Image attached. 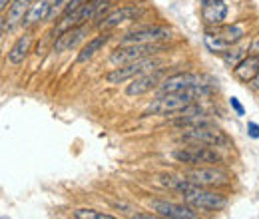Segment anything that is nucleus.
I'll use <instances>...</instances> for the list:
<instances>
[{"mask_svg": "<svg viewBox=\"0 0 259 219\" xmlns=\"http://www.w3.org/2000/svg\"><path fill=\"white\" fill-rule=\"evenodd\" d=\"M211 92L205 84H195L192 88H188V90H184V92H176V94H162L158 96L152 104H148V108H146V112H144V116H148V114H154V116H163V118H167L169 114H174V112H178V110H182V108H186L188 104H194L195 100H199L201 96H207Z\"/></svg>", "mask_w": 259, "mask_h": 219, "instance_id": "1", "label": "nucleus"}, {"mask_svg": "<svg viewBox=\"0 0 259 219\" xmlns=\"http://www.w3.org/2000/svg\"><path fill=\"white\" fill-rule=\"evenodd\" d=\"M176 191L182 193L184 201L188 205H192L195 209H207V211H220L227 205V197L224 193H218V191H209V189L201 188V186H195L192 182H188L186 178L180 180Z\"/></svg>", "mask_w": 259, "mask_h": 219, "instance_id": "2", "label": "nucleus"}, {"mask_svg": "<svg viewBox=\"0 0 259 219\" xmlns=\"http://www.w3.org/2000/svg\"><path fill=\"white\" fill-rule=\"evenodd\" d=\"M160 52H165V46L160 42H138V44H120L112 56H110V62L112 64H128L136 62V60H144V58H152Z\"/></svg>", "mask_w": 259, "mask_h": 219, "instance_id": "3", "label": "nucleus"}, {"mask_svg": "<svg viewBox=\"0 0 259 219\" xmlns=\"http://www.w3.org/2000/svg\"><path fill=\"white\" fill-rule=\"evenodd\" d=\"M108 2H110V0H88V2H84L80 8H76L74 12L64 14V18L60 20V24L54 28V36L62 34V32L68 30V28H74V26H78V24H86V20H92V18L100 16V14L104 12V8L108 6Z\"/></svg>", "mask_w": 259, "mask_h": 219, "instance_id": "4", "label": "nucleus"}, {"mask_svg": "<svg viewBox=\"0 0 259 219\" xmlns=\"http://www.w3.org/2000/svg\"><path fill=\"white\" fill-rule=\"evenodd\" d=\"M162 66L160 60H154V58H144V60H136V62L122 64L120 68H114L112 72H108L104 76V80L108 84H124L128 80H134L136 76L144 74V72H150V70H158Z\"/></svg>", "mask_w": 259, "mask_h": 219, "instance_id": "5", "label": "nucleus"}, {"mask_svg": "<svg viewBox=\"0 0 259 219\" xmlns=\"http://www.w3.org/2000/svg\"><path fill=\"white\" fill-rule=\"evenodd\" d=\"M182 142L186 144H199V146H213V148H224L229 144L227 136L213 127V125H197V127H188L182 136H180Z\"/></svg>", "mask_w": 259, "mask_h": 219, "instance_id": "6", "label": "nucleus"}, {"mask_svg": "<svg viewBox=\"0 0 259 219\" xmlns=\"http://www.w3.org/2000/svg\"><path fill=\"white\" fill-rule=\"evenodd\" d=\"M184 178L201 188H220L229 184V176L220 167H192L184 171Z\"/></svg>", "mask_w": 259, "mask_h": 219, "instance_id": "7", "label": "nucleus"}, {"mask_svg": "<svg viewBox=\"0 0 259 219\" xmlns=\"http://www.w3.org/2000/svg\"><path fill=\"white\" fill-rule=\"evenodd\" d=\"M171 157L180 163H220L222 156L213 150V146H199L194 144L192 148L174 150Z\"/></svg>", "mask_w": 259, "mask_h": 219, "instance_id": "8", "label": "nucleus"}, {"mask_svg": "<svg viewBox=\"0 0 259 219\" xmlns=\"http://www.w3.org/2000/svg\"><path fill=\"white\" fill-rule=\"evenodd\" d=\"M150 209L156 211L160 217L167 219H195V213L192 205H182V203H174V201H165V199H152L150 201Z\"/></svg>", "mask_w": 259, "mask_h": 219, "instance_id": "9", "label": "nucleus"}, {"mask_svg": "<svg viewBox=\"0 0 259 219\" xmlns=\"http://www.w3.org/2000/svg\"><path fill=\"white\" fill-rule=\"evenodd\" d=\"M169 28L165 26H146V28H136L122 36L120 44H138V42H160L169 38Z\"/></svg>", "mask_w": 259, "mask_h": 219, "instance_id": "10", "label": "nucleus"}, {"mask_svg": "<svg viewBox=\"0 0 259 219\" xmlns=\"http://www.w3.org/2000/svg\"><path fill=\"white\" fill-rule=\"evenodd\" d=\"M199 76L190 74V72H182V74H174L162 80V84L158 86V92L162 94H176V92H184L188 88H192L195 84H199Z\"/></svg>", "mask_w": 259, "mask_h": 219, "instance_id": "11", "label": "nucleus"}, {"mask_svg": "<svg viewBox=\"0 0 259 219\" xmlns=\"http://www.w3.org/2000/svg\"><path fill=\"white\" fill-rule=\"evenodd\" d=\"M162 68H158L156 72H144V74L136 76L126 86V96H142L154 90L156 86L162 84Z\"/></svg>", "mask_w": 259, "mask_h": 219, "instance_id": "12", "label": "nucleus"}, {"mask_svg": "<svg viewBox=\"0 0 259 219\" xmlns=\"http://www.w3.org/2000/svg\"><path fill=\"white\" fill-rule=\"evenodd\" d=\"M88 32H90V28L86 24H78L74 28H68L62 34H58V38L54 42V52H64L70 48H76L88 36Z\"/></svg>", "mask_w": 259, "mask_h": 219, "instance_id": "13", "label": "nucleus"}, {"mask_svg": "<svg viewBox=\"0 0 259 219\" xmlns=\"http://www.w3.org/2000/svg\"><path fill=\"white\" fill-rule=\"evenodd\" d=\"M142 12H144L142 8H136V6H124V8H120V10L112 12V14H108V16H106L102 22H98V28H102V30L116 28V26H120L122 22L136 20V18H138Z\"/></svg>", "mask_w": 259, "mask_h": 219, "instance_id": "14", "label": "nucleus"}, {"mask_svg": "<svg viewBox=\"0 0 259 219\" xmlns=\"http://www.w3.org/2000/svg\"><path fill=\"white\" fill-rule=\"evenodd\" d=\"M34 0H12V4L8 6V16L2 18V30L6 32V28L10 30L14 24L22 22L24 14L28 12V8L32 6Z\"/></svg>", "mask_w": 259, "mask_h": 219, "instance_id": "15", "label": "nucleus"}, {"mask_svg": "<svg viewBox=\"0 0 259 219\" xmlns=\"http://www.w3.org/2000/svg\"><path fill=\"white\" fill-rule=\"evenodd\" d=\"M201 16H203L205 24H209V26H220V24H224V20L227 18L226 0H215V2H211V4L201 6Z\"/></svg>", "mask_w": 259, "mask_h": 219, "instance_id": "16", "label": "nucleus"}, {"mask_svg": "<svg viewBox=\"0 0 259 219\" xmlns=\"http://www.w3.org/2000/svg\"><path fill=\"white\" fill-rule=\"evenodd\" d=\"M50 8H52V2L50 0H34L32 6L28 8V12L24 14V18H22L20 24L24 28H28V26L38 24L40 20H46L48 14H50Z\"/></svg>", "mask_w": 259, "mask_h": 219, "instance_id": "17", "label": "nucleus"}, {"mask_svg": "<svg viewBox=\"0 0 259 219\" xmlns=\"http://www.w3.org/2000/svg\"><path fill=\"white\" fill-rule=\"evenodd\" d=\"M257 72H259V56H253V54L245 56L241 62L233 68V74L241 82H251L257 76Z\"/></svg>", "mask_w": 259, "mask_h": 219, "instance_id": "18", "label": "nucleus"}, {"mask_svg": "<svg viewBox=\"0 0 259 219\" xmlns=\"http://www.w3.org/2000/svg\"><path fill=\"white\" fill-rule=\"evenodd\" d=\"M30 44H32V36H28V34L20 36V38L14 42V46L8 50V62L10 64L24 62V58H26L28 52H30Z\"/></svg>", "mask_w": 259, "mask_h": 219, "instance_id": "19", "label": "nucleus"}, {"mask_svg": "<svg viewBox=\"0 0 259 219\" xmlns=\"http://www.w3.org/2000/svg\"><path fill=\"white\" fill-rule=\"evenodd\" d=\"M108 40H110V36L108 34H100V36H96V38H92L82 50H80V54H78V64H84V62H88L90 58H94L96 56V52H100L106 44H108Z\"/></svg>", "mask_w": 259, "mask_h": 219, "instance_id": "20", "label": "nucleus"}, {"mask_svg": "<svg viewBox=\"0 0 259 219\" xmlns=\"http://www.w3.org/2000/svg\"><path fill=\"white\" fill-rule=\"evenodd\" d=\"M215 34H220L222 40L231 48L233 44H237V42L243 38V28L237 26V24H231V26H226V28H222V30H215Z\"/></svg>", "mask_w": 259, "mask_h": 219, "instance_id": "21", "label": "nucleus"}, {"mask_svg": "<svg viewBox=\"0 0 259 219\" xmlns=\"http://www.w3.org/2000/svg\"><path fill=\"white\" fill-rule=\"evenodd\" d=\"M203 44H205V48H207L209 52H213V54H224L227 48H229L226 42L222 40V36L215 34V32H207V34L203 36Z\"/></svg>", "mask_w": 259, "mask_h": 219, "instance_id": "22", "label": "nucleus"}, {"mask_svg": "<svg viewBox=\"0 0 259 219\" xmlns=\"http://www.w3.org/2000/svg\"><path fill=\"white\" fill-rule=\"evenodd\" d=\"M243 58H245V50H241V48H235V50H229L227 48L226 52H224V62L227 66H231V68H235Z\"/></svg>", "mask_w": 259, "mask_h": 219, "instance_id": "23", "label": "nucleus"}, {"mask_svg": "<svg viewBox=\"0 0 259 219\" xmlns=\"http://www.w3.org/2000/svg\"><path fill=\"white\" fill-rule=\"evenodd\" d=\"M76 219H114V215L110 213H100L96 209H76L74 211Z\"/></svg>", "mask_w": 259, "mask_h": 219, "instance_id": "24", "label": "nucleus"}, {"mask_svg": "<svg viewBox=\"0 0 259 219\" xmlns=\"http://www.w3.org/2000/svg\"><path fill=\"white\" fill-rule=\"evenodd\" d=\"M180 180H182V178H176V176H171V173H162V176H160V184H162L163 188H169V189L178 188Z\"/></svg>", "mask_w": 259, "mask_h": 219, "instance_id": "25", "label": "nucleus"}, {"mask_svg": "<svg viewBox=\"0 0 259 219\" xmlns=\"http://www.w3.org/2000/svg\"><path fill=\"white\" fill-rule=\"evenodd\" d=\"M70 0H54L52 2V8H50V14H48V18H54L58 12H64L66 4H68Z\"/></svg>", "mask_w": 259, "mask_h": 219, "instance_id": "26", "label": "nucleus"}, {"mask_svg": "<svg viewBox=\"0 0 259 219\" xmlns=\"http://www.w3.org/2000/svg\"><path fill=\"white\" fill-rule=\"evenodd\" d=\"M84 2H88V0H70V2L66 4L64 14H68V12H74V10H76V8H80Z\"/></svg>", "mask_w": 259, "mask_h": 219, "instance_id": "27", "label": "nucleus"}, {"mask_svg": "<svg viewBox=\"0 0 259 219\" xmlns=\"http://www.w3.org/2000/svg\"><path fill=\"white\" fill-rule=\"evenodd\" d=\"M229 104H231V108L235 110V114H237V116H243V114H245V112H243V106L239 104V100H237V98H229Z\"/></svg>", "mask_w": 259, "mask_h": 219, "instance_id": "28", "label": "nucleus"}, {"mask_svg": "<svg viewBox=\"0 0 259 219\" xmlns=\"http://www.w3.org/2000/svg\"><path fill=\"white\" fill-rule=\"evenodd\" d=\"M247 129H249V136L253 138V140H259V125L255 122H249L247 124Z\"/></svg>", "mask_w": 259, "mask_h": 219, "instance_id": "29", "label": "nucleus"}, {"mask_svg": "<svg viewBox=\"0 0 259 219\" xmlns=\"http://www.w3.org/2000/svg\"><path fill=\"white\" fill-rule=\"evenodd\" d=\"M249 54H253V56H259V38H255L253 40V44L249 46V50H247Z\"/></svg>", "mask_w": 259, "mask_h": 219, "instance_id": "30", "label": "nucleus"}, {"mask_svg": "<svg viewBox=\"0 0 259 219\" xmlns=\"http://www.w3.org/2000/svg\"><path fill=\"white\" fill-rule=\"evenodd\" d=\"M249 84H251V88H253V90H259V72H257V76H255Z\"/></svg>", "mask_w": 259, "mask_h": 219, "instance_id": "31", "label": "nucleus"}, {"mask_svg": "<svg viewBox=\"0 0 259 219\" xmlns=\"http://www.w3.org/2000/svg\"><path fill=\"white\" fill-rule=\"evenodd\" d=\"M10 4H12V2H10V0H0V10H2V12H4V10H6V8H8V6H10Z\"/></svg>", "mask_w": 259, "mask_h": 219, "instance_id": "32", "label": "nucleus"}, {"mask_svg": "<svg viewBox=\"0 0 259 219\" xmlns=\"http://www.w3.org/2000/svg\"><path fill=\"white\" fill-rule=\"evenodd\" d=\"M211 2H215V0H201V6H205V4H211Z\"/></svg>", "mask_w": 259, "mask_h": 219, "instance_id": "33", "label": "nucleus"}]
</instances>
